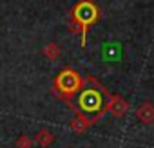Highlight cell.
<instances>
[{
  "label": "cell",
  "instance_id": "6da1fadb",
  "mask_svg": "<svg viewBox=\"0 0 154 148\" xmlns=\"http://www.w3.org/2000/svg\"><path fill=\"white\" fill-rule=\"evenodd\" d=\"M89 81H93V87H87V89H82L80 94H78V101H76V108L78 112L76 114H84L91 119H100L103 114H105V98L103 96H109L107 89L98 83L94 78H87Z\"/></svg>",
  "mask_w": 154,
  "mask_h": 148
},
{
  "label": "cell",
  "instance_id": "7a4b0ae2",
  "mask_svg": "<svg viewBox=\"0 0 154 148\" xmlns=\"http://www.w3.org/2000/svg\"><path fill=\"white\" fill-rule=\"evenodd\" d=\"M98 15H100L98 6L93 2V0H80V2L72 7L69 29L72 33H80V36H82V47L85 45L89 25L98 20Z\"/></svg>",
  "mask_w": 154,
  "mask_h": 148
},
{
  "label": "cell",
  "instance_id": "3957f363",
  "mask_svg": "<svg viewBox=\"0 0 154 148\" xmlns=\"http://www.w3.org/2000/svg\"><path fill=\"white\" fill-rule=\"evenodd\" d=\"M84 87V80L78 72L71 67H65L62 69L56 78H54V83H53V90L56 92L58 99L62 101H69L76 92H80Z\"/></svg>",
  "mask_w": 154,
  "mask_h": 148
},
{
  "label": "cell",
  "instance_id": "277c9868",
  "mask_svg": "<svg viewBox=\"0 0 154 148\" xmlns=\"http://www.w3.org/2000/svg\"><path fill=\"white\" fill-rule=\"evenodd\" d=\"M129 110V103L120 94H109L105 103V112H111L114 117H123Z\"/></svg>",
  "mask_w": 154,
  "mask_h": 148
},
{
  "label": "cell",
  "instance_id": "5b68a950",
  "mask_svg": "<svg viewBox=\"0 0 154 148\" xmlns=\"http://www.w3.org/2000/svg\"><path fill=\"white\" fill-rule=\"evenodd\" d=\"M93 123H94V119H91V117H87V116H84V114H76V116L71 119L69 126H71V130H72L74 134H84Z\"/></svg>",
  "mask_w": 154,
  "mask_h": 148
},
{
  "label": "cell",
  "instance_id": "8992f818",
  "mask_svg": "<svg viewBox=\"0 0 154 148\" xmlns=\"http://www.w3.org/2000/svg\"><path fill=\"white\" fill-rule=\"evenodd\" d=\"M136 116H138V119H140L141 123L152 125V123H154V105H152L150 101L141 103V105L136 108Z\"/></svg>",
  "mask_w": 154,
  "mask_h": 148
},
{
  "label": "cell",
  "instance_id": "52a82bcc",
  "mask_svg": "<svg viewBox=\"0 0 154 148\" xmlns=\"http://www.w3.org/2000/svg\"><path fill=\"white\" fill-rule=\"evenodd\" d=\"M33 139H35V143H36L38 146H42V148H47V146H51V144L54 143V135H53V132H51L49 128H40L38 134H36Z\"/></svg>",
  "mask_w": 154,
  "mask_h": 148
},
{
  "label": "cell",
  "instance_id": "ba28073f",
  "mask_svg": "<svg viewBox=\"0 0 154 148\" xmlns=\"http://www.w3.org/2000/svg\"><path fill=\"white\" fill-rule=\"evenodd\" d=\"M102 54L105 60H120L122 58V47H120V43H107V45H103Z\"/></svg>",
  "mask_w": 154,
  "mask_h": 148
},
{
  "label": "cell",
  "instance_id": "9c48e42d",
  "mask_svg": "<svg viewBox=\"0 0 154 148\" xmlns=\"http://www.w3.org/2000/svg\"><path fill=\"white\" fill-rule=\"evenodd\" d=\"M60 45L56 43V42H49V43H45L44 47H42V54L47 58V60H58L60 58Z\"/></svg>",
  "mask_w": 154,
  "mask_h": 148
},
{
  "label": "cell",
  "instance_id": "30bf717a",
  "mask_svg": "<svg viewBox=\"0 0 154 148\" xmlns=\"http://www.w3.org/2000/svg\"><path fill=\"white\" fill-rule=\"evenodd\" d=\"M15 144H17V148H31V146L35 144V139L29 137V135H26V134H22V135L15 141Z\"/></svg>",
  "mask_w": 154,
  "mask_h": 148
}]
</instances>
